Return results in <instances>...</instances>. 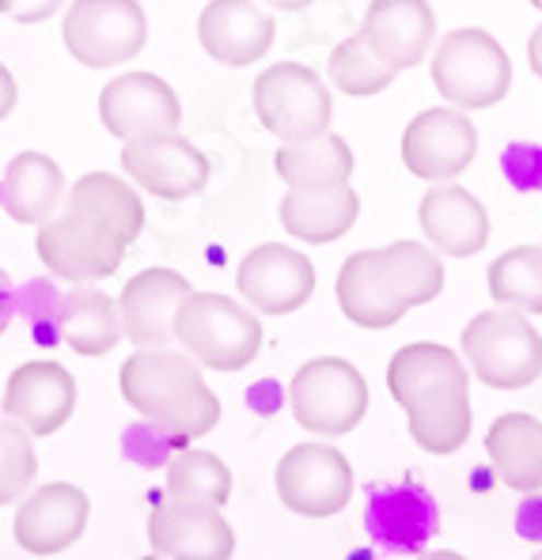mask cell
<instances>
[{"instance_id": "obj_1", "label": "cell", "mask_w": 542, "mask_h": 560, "mask_svg": "<svg viewBox=\"0 0 542 560\" xmlns=\"http://www.w3.org/2000/svg\"><path fill=\"white\" fill-rule=\"evenodd\" d=\"M443 292V261L422 243H391L383 250H357L342 261L338 307L353 326L388 329L402 315L425 307Z\"/></svg>"}, {"instance_id": "obj_2", "label": "cell", "mask_w": 542, "mask_h": 560, "mask_svg": "<svg viewBox=\"0 0 542 560\" xmlns=\"http://www.w3.org/2000/svg\"><path fill=\"white\" fill-rule=\"evenodd\" d=\"M118 390L145 417V424H155L183 447L220 424V398L205 383L201 364L171 345L137 349L122 364Z\"/></svg>"}, {"instance_id": "obj_3", "label": "cell", "mask_w": 542, "mask_h": 560, "mask_svg": "<svg viewBox=\"0 0 542 560\" xmlns=\"http://www.w3.org/2000/svg\"><path fill=\"white\" fill-rule=\"evenodd\" d=\"M175 345L209 372H243L262 352V323L220 292H191L175 318Z\"/></svg>"}, {"instance_id": "obj_4", "label": "cell", "mask_w": 542, "mask_h": 560, "mask_svg": "<svg viewBox=\"0 0 542 560\" xmlns=\"http://www.w3.org/2000/svg\"><path fill=\"white\" fill-rule=\"evenodd\" d=\"M433 84L455 110H489L512 88V61L505 46L478 27L451 31L433 49Z\"/></svg>"}, {"instance_id": "obj_5", "label": "cell", "mask_w": 542, "mask_h": 560, "mask_svg": "<svg viewBox=\"0 0 542 560\" xmlns=\"http://www.w3.org/2000/svg\"><path fill=\"white\" fill-rule=\"evenodd\" d=\"M459 345L471 372L493 390H523L542 375V337L516 307L474 315Z\"/></svg>"}, {"instance_id": "obj_6", "label": "cell", "mask_w": 542, "mask_h": 560, "mask_svg": "<svg viewBox=\"0 0 542 560\" xmlns=\"http://www.w3.org/2000/svg\"><path fill=\"white\" fill-rule=\"evenodd\" d=\"M35 250L49 273L80 284V280H103L118 273L129 246L111 224L65 201L46 224H38Z\"/></svg>"}, {"instance_id": "obj_7", "label": "cell", "mask_w": 542, "mask_h": 560, "mask_svg": "<svg viewBox=\"0 0 542 560\" xmlns=\"http://www.w3.org/2000/svg\"><path fill=\"white\" fill-rule=\"evenodd\" d=\"M254 114L281 144L311 140L331 129L334 103L323 77L300 61H277L254 77Z\"/></svg>"}, {"instance_id": "obj_8", "label": "cell", "mask_w": 542, "mask_h": 560, "mask_svg": "<svg viewBox=\"0 0 542 560\" xmlns=\"http://www.w3.org/2000/svg\"><path fill=\"white\" fill-rule=\"evenodd\" d=\"M65 49L84 69L129 65L148 43L141 0H72L61 20Z\"/></svg>"}, {"instance_id": "obj_9", "label": "cell", "mask_w": 542, "mask_h": 560, "mask_svg": "<svg viewBox=\"0 0 542 560\" xmlns=\"http://www.w3.org/2000/svg\"><path fill=\"white\" fill-rule=\"evenodd\" d=\"M292 417L311 435H349L368 413V383L349 360L319 357L292 375Z\"/></svg>"}, {"instance_id": "obj_10", "label": "cell", "mask_w": 542, "mask_h": 560, "mask_svg": "<svg viewBox=\"0 0 542 560\" xmlns=\"http://www.w3.org/2000/svg\"><path fill=\"white\" fill-rule=\"evenodd\" d=\"M274 485L292 515L331 518L353 500V466L334 443H296L277 463Z\"/></svg>"}, {"instance_id": "obj_11", "label": "cell", "mask_w": 542, "mask_h": 560, "mask_svg": "<svg viewBox=\"0 0 542 560\" xmlns=\"http://www.w3.org/2000/svg\"><path fill=\"white\" fill-rule=\"evenodd\" d=\"M122 171L134 186L160 201H186L209 186V155L178 129L122 140Z\"/></svg>"}, {"instance_id": "obj_12", "label": "cell", "mask_w": 542, "mask_h": 560, "mask_svg": "<svg viewBox=\"0 0 542 560\" xmlns=\"http://www.w3.org/2000/svg\"><path fill=\"white\" fill-rule=\"evenodd\" d=\"M88 515H92V500L80 485L49 481L38 489L31 485L15 508V546L31 557H57L84 538Z\"/></svg>"}, {"instance_id": "obj_13", "label": "cell", "mask_w": 542, "mask_h": 560, "mask_svg": "<svg viewBox=\"0 0 542 560\" xmlns=\"http://www.w3.org/2000/svg\"><path fill=\"white\" fill-rule=\"evenodd\" d=\"M478 133L471 118L455 106H433L422 110L402 133V163L410 175L425 183H451L474 163Z\"/></svg>"}, {"instance_id": "obj_14", "label": "cell", "mask_w": 542, "mask_h": 560, "mask_svg": "<svg viewBox=\"0 0 542 560\" xmlns=\"http://www.w3.org/2000/svg\"><path fill=\"white\" fill-rule=\"evenodd\" d=\"M148 546L155 557L228 560L235 553V534L217 504L163 497L148 515Z\"/></svg>"}, {"instance_id": "obj_15", "label": "cell", "mask_w": 542, "mask_h": 560, "mask_svg": "<svg viewBox=\"0 0 542 560\" xmlns=\"http://www.w3.org/2000/svg\"><path fill=\"white\" fill-rule=\"evenodd\" d=\"M235 288L258 315H292L315 292V266L308 254L281 243H262L240 261Z\"/></svg>"}, {"instance_id": "obj_16", "label": "cell", "mask_w": 542, "mask_h": 560, "mask_svg": "<svg viewBox=\"0 0 542 560\" xmlns=\"http://www.w3.org/2000/svg\"><path fill=\"white\" fill-rule=\"evenodd\" d=\"M99 118L106 133L118 140L171 133L183 126V103L155 72H122L99 92Z\"/></svg>"}, {"instance_id": "obj_17", "label": "cell", "mask_w": 542, "mask_h": 560, "mask_svg": "<svg viewBox=\"0 0 542 560\" xmlns=\"http://www.w3.org/2000/svg\"><path fill=\"white\" fill-rule=\"evenodd\" d=\"M191 292V280L163 266L141 269L137 277H129L118 295L122 337H129V345H137V349L175 345V318Z\"/></svg>"}, {"instance_id": "obj_18", "label": "cell", "mask_w": 542, "mask_h": 560, "mask_svg": "<svg viewBox=\"0 0 542 560\" xmlns=\"http://www.w3.org/2000/svg\"><path fill=\"white\" fill-rule=\"evenodd\" d=\"M77 413V378L57 360L20 364L4 383V417L23 424L31 435H54Z\"/></svg>"}, {"instance_id": "obj_19", "label": "cell", "mask_w": 542, "mask_h": 560, "mask_svg": "<svg viewBox=\"0 0 542 560\" xmlns=\"http://www.w3.org/2000/svg\"><path fill=\"white\" fill-rule=\"evenodd\" d=\"M388 390L410 413V409L437 406V401L466 398V394H471V375H466L463 360H459L448 345L417 341L391 357Z\"/></svg>"}, {"instance_id": "obj_20", "label": "cell", "mask_w": 542, "mask_h": 560, "mask_svg": "<svg viewBox=\"0 0 542 560\" xmlns=\"http://www.w3.org/2000/svg\"><path fill=\"white\" fill-rule=\"evenodd\" d=\"M277 20L258 0H209L197 20V43L212 61L228 69H246L262 61L274 46Z\"/></svg>"}, {"instance_id": "obj_21", "label": "cell", "mask_w": 542, "mask_h": 560, "mask_svg": "<svg viewBox=\"0 0 542 560\" xmlns=\"http://www.w3.org/2000/svg\"><path fill=\"white\" fill-rule=\"evenodd\" d=\"M360 38L388 69H414L437 43V15L429 0H372L360 23Z\"/></svg>"}, {"instance_id": "obj_22", "label": "cell", "mask_w": 542, "mask_h": 560, "mask_svg": "<svg viewBox=\"0 0 542 560\" xmlns=\"http://www.w3.org/2000/svg\"><path fill=\"white\" fill-rule=\"evenodd\" d=\"M422 232L437 254L448 258H474L489 243V212L474 194L463 186H433L422 197Z\"/></svg>"}, {"instance_id": "obj_23", "label": "cell", "mask_w": 542, "mask_h": 560, "mask_svg": "<svg viewBox=\"0 0 542 560\" xmlns=\"http://www.w3.org/2000/svg\"><path fill=\"white\" fill-rule=\"evenodd\" d=\"M365 530L391 553H417L437 534V508L422 485H391L368 492Z\"/></svg>"}, {"instance_id": "obj_24", "label": "cell", "mask_w": 542, "mask_h": 560, "mask_svg": "<svg viewBox=\"0 0 542 560\" xmlns=\"http://www.w3.org/2000/svg\"><path fill=\"white\" fill-rule=\"evenodd\" d=\"M57 341L80 357H106L122 341L118 300L103 292L95 280L57 295Z\"/></svg>"}, {"instance_id": "obj_25", "label": "cell", "mask_w": 542, "mask_h": 560, "mask_svg": "<svg viewBox=\"0 0 542 560\" xmlns=\"http://www.w3.org/2000/svg\"><path fill=\"white\" fill-rule=\"evenodd\" d=\"M65 197H69L65 171L46 152H20L8 163L4 183H0V205L15 224H46L65 205Z\"/></svg>"}, {"instance_id": "obj_26", "label": "cell", "mask_w": 542, "mask_h": 560, "mask_svg": "<svg viewBox=\"0 0 542 560\" xmlns=\"http://www.w3.org/2000/svg\"><path fill=\"white\" fill-rule=\"evenodd\" d=\"M360 217V197L349 183L331 189H289L281 197V228L300 243L323 246L349 235Z\"/></svg>"}, {"instance_id": "obj_27", "label": "cell", "mask_w": 542, "mask_h": 560, "mask_svg": "<svg viewBox=\"0 0 542 560\" xmlns=\"http://www.w3.org/2000/svg\"><path fill=\"white\" fill-rule=\"evenodd\" d=\"M486 455L512 492L542 489V424L531 413H505L489 424Z\"/></svg>"}, {"instance_id": "obj_28", "label": "cell", "mask_w": 542, "mask_h": 560, "mask_svg": "<svg viewBox=\"0 0 542 560\" xmlns=\"http://www.w3.org/2000/svg\"><path fill=\"white\" fill-rule=\"evenodd\" d=\"M274 171L289 189H331L345 186L353 175V148L338 133H319L311 140L281 144L274 155Z\"/></svg>"}, {"instance_id": "obj_29", "label": "cell", "mask_w": 542, "mask_h": 560, "mask_svg": "<svg viewBox=\"0 0 542 560\" xmlns=\"http://www.w3.org/2000/svg\"><path fill=\"white\" fill-rule=\"evenodd\" d=\"M77 209H88L103 224H111L114 232L126 238V246L137 243V235L145 232V205L141 194L118 175H106V171H92V175L77 178L65 197Z\"/></svg>"}, {"instance_id": "obj_30", "label": "cell", "mask_w": 542, "mask_h": 560, "mask_svg": "<svg viewBox=\"0 0 542 560\" xmlns=\"http://www.w3.org/2000/svg\"><path fill=\"white\" fill-rule=\"evenodd\" d=\"M163 466H168V474H163L168 497L205 500V504H217V508H224L232 500V469L224 466L220 455L178 447Z\"/></svg>"}, {"instance_id": "obj_31", "label": "cell", "mask_w": 542, "mask_h": 560, "mask_svg": "<svg viewBox=\"0 0 542 560\" xmlns=\"http://www.w3.org/2000/svg\"><path fill=\"white\" fill-rule=\"evenodd\" d=\"M489 295L500 307L542 315V246H512L486 269Z\"/></svg>"}, {"instance_id": "obj_32", "label": "cell", "mask_w": 542, "mask_h": 560, "mask_svg": "<svg viewBox=\"0 0 542 560\" xmlns=\"http://www.w3.org/2000/svg\"><path fill=\"white\" fill-rule=\"evenodd\" d=\"M406 420H410V435H414V443L422 451H429V455H455L474 424L471 394L466 398L437 401V406L410 409Z\"/></svg>"}, {"instance_id": "obj_33", "label": "cell", "mask_w": 542, "mask_h": 560, "mask_svg": "<svg viewBox=\"0 0 542 560\" xmlns=\"http://www.w3.org/2000/svg\"><path fill=\"white\" fill-rule=\"evenodd\" d=\"M326 72H331L334 88L342 95H353V98H365V95H380L383 88L394 84L399 72L388 69L372 49L365 46L360 31L353 38H345L331 49V61H326Z\"/></svg>"}, {"instance_id": "obj_34", "label": "cell", "mask_w": 542, "mask_h": 560, "mask_svg": "<svg viewBox=\"0 0 542 560\" xmlns=\"http://www.w3.org/2000/svg\"><path fill=\"white\" fill-rule=\"evenodd\" d=\"M38 477L35 435L15 420H0V508L20 504Z\"/></svg>"}, {"instance_id": "obj_35", "label": "cell", "mask_w": 542, "mask_h": 560, "mask_svg": "<svg viewBox=\"0 0 542 560\" xmlns=\"http://www.w3.org/2000/svg\"><path fill=\"white\" fill-rule=\"evenodd\" d=\"M57 295L61 292H54L49 280H31L27 292H23V300H20V311L27 315L31 334H35L43 345H49V349L61 345L57 341Z\"/></svg>"}, {"instance_id": "obj_36", "label": "cell", "mask_w": 542, "mask_h": 560, "mask_svg": "<svg viewBox=\"0 0 542 560\" xmlns=\"http://www.w3.org/2000/svg\"><path fill=\"white\" fill-rule=\"evenodd\" d=\"M500 163H505V175L512 178L516 189L542 186V148L539 144H512Z\"/></svg>"}, {"instance_id": "obj_37", "label": "cell", "mask_w": 542, "mask_h": 560, "mask_svg": "<svg viewBox=\"0 0 542 560\" xmlns=\"http://www.w3.org/2000/svg\"><path fill=\"white\" fill-rule=\"evenodd\" d=\"M65 8V0H0V15L15 23H46Z\"/></svg>"}, {"instance_id": "obj_38", "label": "cell", "mask_w": 542, "mask_h": 560, "mask_svg": "<svg viewBox=\"0 0 542 560\" xmlns=\"http://www.w3.org/2000/svg\"><path fill=\"white\" fill-rule=\"evenodd\" d=\"M516 530H520V538L535 541L542 546V497H528L520 508V515H516Z\"/></svg>"}, {"instance_id": "obj_39", "label": "cell", "mask_w": 542, "mask_h": 560, "mask_svg": "<svg viewBox=\"0 0 542 560\" xmlns=\"http://www.w3.org/2000/svg\"><path fill=\"white\" fill-rule=\"evenodd\" d=\"M15 98H20V88H15V77L8 72V65L0 61V121L15 110Z\"/></svg>"}, {"instance_id": "obj_40", "label": "cell", "mask_w": 542, "mask_h": 560, "mask_svg": "<svg viewBox=\"0 0 542 560\" xmlns=\"http://www.w3.org/2000/svg\"><path fill=\"white\" fill-rule=\"evenodd\" d=\"M15 318V295H12V280H8V273L0 269V337L8 334V326H12Z\"/></svg>"}, {"instance_id": "obj_41", "label": "cell", "mask_w": 542, "mask_h": 560, "mask_svg": "<svg viewBox=\"0 0 542 560\" xmlns=\"http://www.w3.org/2000/svg\"><path fill=\"white\" fill-rule=\"evenodd\" d=\"M528 57H531V72L542 80V23L535 27V35H531V43H528Z\"/></svg>"}, {"instance_id": "obj_42", "label": "cell", "mask_w": 542, "mask_h": 560, "mask_svg": "<svg viewBox=\"0 0 542 560\" xmlns=\"http://www.w3.org/2000/svg\"><path fill=\"white\" fill-rule=\"evenodd\" d=\"M269 8H277V12H300V8L315 4V0H266Z\"/></svg>"}, {"instance_id": "obj_43", "label": "cell", "mask_w": 542, "mask_h": 560, "mask_svg": "<svg viewBox=\"0 0 542 560\" xmlns=\"http://www.w3.org/2000/svg\"><path fill=\"white\" fill-rule=\"evenodd\" d=\"M531 4H535V8H539V12H542V0H531Z\"/></svg>"}]
</instances>
